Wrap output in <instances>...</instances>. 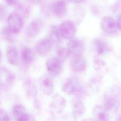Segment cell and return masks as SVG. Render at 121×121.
<instances>
[{"label": "cell", "instance_id": "obj_19", "mask_svg": "<svg viewBox=\"0 0 121 121\" xmlns=\"http://www.w3.org/2000/svg\"><path fill=\"white\" fill-rule=\"evenodd\" d=\"M85 106L80 100L74 101L72 104V113L73 117H79L82 116L85 112Z\"/></svg>", "mask_w": 121, "mask_h": 121}, {"label": "cell", "instance_id": "obj_25", "mask_svg": "<svg viewBox=\"0 0 121 121\" xmlns=\"http://www.w3.org/2000/svg\"><path fill=\"white\" fill-rule=\"evenodd\" d=\"M111 10L113 14L118 17L121 15V2L117 1L111 7Z\"/></svg>", "mask_w": 121, "mask_h": 121}, {"label": "cell", "instance_id": "obj_31", "mask_svg": "<svg viewBox=\"0 0 121 121\" xmlns=\"http://www.w3.org/2000/svg\"><path fill=\"white\" fill-rule=\"evenodd\" d=\"M29 0L33 4H39L43 0Z\"/></svg>", "mask_w": 121, "mask_h": 121}, {"label": "cell", "instance_id": "obj_9", "mask_svg": "<svg viewBox=\"0 0 121 121\" xmlns=\"http://www.w3.org/2000/svg\"><path fill=\"white\" fill-rule=\"evenodd\" d=\"M86 67V63L85 59L81 55L74 56L71 60L70 67L71 69L76 72H83Z\"/></svg>", "mask_w": 121, "mask_h": 121}, {"label": "cell", "instance_id": "obj_16", "mask_svg": "<svg viewBox=\"0 0 121 121\" xmlns=\"http://www.w3.org/2000/svg\"><path fill=\"white\" fill-rule=\"evenodd\" d=\"M43 23L40 19H36L32 21L27 27V34L30 37H35L40 31Z\"/></svg>", "mask_w": 121, "mask_h": 121}, {"label": "cell", "instance_id": "obj_34", "mask_svg": "<svg viewBox=\"0 0 121 121\" xmlns=\"http://www.w3.org/2000/svg\"><path fill=\"white\" fill-rule=\"evenodd\" d=\"M65 0L66 2H71V1H72V0Z\"/></svg>", "mask_w": 121, "mask_h": 121}, {"label": "cell", "instance_id": "obj_21", "mask_svg": "<svg viewBox=\"0 0 121 121\" xmlns=\"http://www.w3.org/2000/svg\"><path fill=\"white\" fill-rule=\"evenodd\" d=\"M21 59L26 64H31L34 60V55L30 48L24 46L21 51Z\"/></svg>", "mask_w": 121, "mask_h": 121}, {"label": "cell", "instance_id": "obj_33", "mask_svg": "<svg viewBox=\"0 0 121 121\" xmlns=\"http://www.w3.org/2000/svg\"><path fill=\"white\" fill-rule=\"evenodd\" d=\"M2 52L0 49V62L1 60V59H2Z\"/></svg>", "mask_w": 121, "mask_h": 121}, {"label": "cell", "instance_id": "obj_17", "mask_svg": "<svg viewBox=\"0 0 121 121\" xmlns=\"http://www.w3.org/2000/svg\"><path fill=\"white\" fill-rule=\"evenodd\" d=\"M94 43L96 51L100 55L107 54L111 51V46L107 42L101 39H95Z\"/></svg>", "mask_w": 121, "mask_h": 121}, {"label": "cell", "instance_id": "obj_24", "mask_svg": "<svg viewBox=\"0 0 121 121\" xmlns=\"http://www.w3.org/2000/svg\"><path fill=\"white\" fill-rule=\"evenodd\" d=\"M15 12L20 15L23 18L26 17L28 15V9L26 7L19 4H18L16 6Z\"/></svg>", "mask_w": 121, "mask_h": 121}, {"label": "cell", "instance_id": "obj_18", "mask_svg": "<svg viewBox=\"0 0 121 121\" xmlns=\"http://www.w3.org/2000/svg\"><path fill=\"white\" fill-rule=\"evenodd\" d=\"M40 87L43 92L47 95L52 94L54 90L53 84L52 80L47 77H43L40 82Z\"/></svg>", "mask_w": 121, "mask_h": 121}, {"label": "cell", "instance_id": "obj_5", "mask_svg": "<svg viewBox=\"0 0 121 121\" xmlns=\"http://www.w3.org/2000/svg\"><path fill=\"white\" fill-rule=\"evenodd\" d=\"M45 65L47 71L54 76L60 75L62 71V62L57 57L48 58L46 61Z\"/></svg>", "mask_w": 121, "mask_h": 121}, {"label": "cell", "instance_id": "obj_12", "mask_svg": "<svg viewBox=\"0 0 121 121\" xmlns=\"http://www.w3.org/2000/svg\"><path fill=\"white\" fill-rule=\"evenodd\" d=\"M52 44L48 38L41 39L35 45L36 52L41 56H45L50 52Z\"/></svg>", "mask_w": 121, "mask_h": 121}, {"label": "cell", "instance_id": "obj_28", "mask_svg": "<svg viewBox=\"0 0 121 121\" xmlns=\"http://www.w3.org/2000/svg\"><path fill=\"white\" fill-rule=\"evenodd\" d=\"M19 0H6L7 5L9 6H15L18 4Z\"/></svg>", "mask_w": 121, "mask_h": 121}, {"label": "cell", "instance_id": "obj_29", "mask_svg": "<svg viewBox=\"0 0 121 121\" xmlns=\"http://www.w3.org/2000/svg\"><path fill=\"white\" fill-rule=\"evenodd\" d=\"M117 113V116L118 120H121V104L119 105L116 110L115 111Z\"/></svg>", "mask_w": 121, "mask_h": 121}, {"label": "cell", "instance_id": "obj_35", "mask_svg": "<svg viewBox=\"0 0 121 121\" xmlns=\"http://www.w3.org/2000/svg\"><path fill=\"white\" fill-rule=\"evenodd\" d=\"M118 1H120L121 2V0H118Z\"/></svg>", "mask_w": 121, "mask_h": 121}, {"label": "cell", "instance_id": "obj_26", "mask_svg": "<svg viewBox=\"0 0 121 121\" xmlns=\"http://www.w3.org/2000/svg\"><path fill=\"white\" fill-rule=\"evenodd\" d=\"M9 120H10V119L8 113L4 110H0V121Z\"/></svg>", "mask_w": 121, "mask_h": 121}, {"label": "cell", "instance_id": "obj_6", "mask_svg": "<svg viewBox=\"0 0 121 121\" xmlns=\"http://www.w3.org/2000/svg\"><path fill=\"white\" fill-rule=\"evenodd\" d=\"M50 10L56 17L61 18L64 17L67 11L66 2L64 0H56L51 4Z\"/></svg>", "mask_w": 121, "mask_h": 121}, {"label": "cell", "instance_id": "obj_1", "mask_svg": "<svg viewBox=\"0 0 121 121\" xmlns=\"http://www.w3.org/2000/svg\"><path fill=\"white\" fill-rule=\"evenodd\" d=\"M121 89L113 86L106 91L103 97V106L108 112H114L121 104Z\"/></svg>", "mask_w": 121, "mask_h": 121}, {"label": "cell", "instance_id": "obj_15", "mask_svg": "<svg viewBox=\"0 0 121 121\" xmlns=\"http://www.w3.org/2000/svg\"><path fill=\"white\" fill-rule=\"evenodd\" d=\"M6 56L9 63L12 65H17L19 62V55L17 49L14 46L8 47L6 52Z\"/></svg>", "mask_w": 121, "mask_h": 121}, {"label": "cell", "instance_id": "obj_32", "mask_svg": "<svg viewBox=\"0 0 121 121\" xmlns=\"http://www.w3.org/2000/svg\"><path fill=\"white\" fill-rule=\"evenodd\" d=\"M85 0H72V1H73L74 3L77 4H79L83 1H84Z\"/></svg>", "mask_w": 121, "mask_h": 121}, {"label": "cell", "instance_id": "obj_13", "mask_svg": "<svg viewBox=\"0 0 121 121\" xmlns=\"http://www.w3.org/2000/svg\"><path fill=\"white\" fill-rule=\"evenodd\" d=\"M66 105V101L59 94L55 95L51 103V107L57 113H61Z\"/></svg>", "mask_w": 121, "mask_h": 121}, {"label": "cell", "instance_id": "obj_8", "mask_svg": "<svg viewBox=\"0 0 121 121\" xmlns=\"http://www.w3.org/2000/svg\"><path fill=\"white\" fill-rule=\"evenodd\" d=\"M15 81L14 74L5 67H0V85L3 87L11 86Z\"/></svg>", "mask_w": 121, "mask_h": 121}, {"label": "cell", "instance_id": "obj_23", "mask_svg": "<svg viewBox=\"0 0 121 121\" xmlns=\"http://www.w3.org/2000/svg\"><path fill=\"white\" fill-rule=\"evenodd\" d=\"M69 54L70 52L67 48H60L57 52V58L62 62L68 59Z\"/></svg>", "mask_w": 121, "mask_h": 121}, {"label": "cell", "instance_id": "obj_7", "mask_svg": "<svg viewBox=\"0 0 121 121\" xmlns=\"http://www.w3.org/2000/svg\"><path fill=\"white\" fill-rule=\"evenodd\" d=\"M67 49L70 53L74 56L81 55L85 49L83 42L78 38H71L69 39L67 43Z\"/></svg>", "mask_w": 121, "mask_h": 121}, {"label": "cell", "instance_id": "obj_11", "mask_svg": "<svg viewBox=\"0 0 121 121\" xmlns=\"http://www.w3.org/2000/svg\"><path fill=\"white\" fill-rule=\"evenodd\" d=\"M103 30L108 34H113L116 31V22L112 17L106 16L103 17L101 22Z\"/></svg>", "mask_w": 121, "mask_h": 121}, {"label": "cell", "instance_id": "obj_30", "mask_svg": "<svg viewBox=\"0 0 121 121\" xmlns=\"http://www.w3.org/2000/svg\"><path fill=\"white\" fill-rule=\"evenodd\" d=\"M116 25L117 28L121 31V15L118 17V19L116 21Z\"/></svg>", "mask_w": 121, "mask_h": 121}, {"label": "cell", "instance_id": "obj_10", "mask_svg": "<svg viewBox=\"0 0 121 121\" xmlns=\"http://www.w3.org/2000/svg\"><path fill=\"white\" fill-rule=\"evenodd\" d=\"M12 113L17 121H26L30 120V115L26 112L25 108L21 104L14 105L12 108Z\"/></svg>", "mask_w": 121, "mask_h": 121}, {"label": "cell", "instance_id": "obj_4", "mask_svg": "<svg viewBox=\"0 0 121 121\" xmlns=\"http://www.w3.org/2000/svg\"><path fill=\"white\" fill-rule=\"evenodd\" d=\"M58 30L61 37L66 40H69L75 35L76 27L72 21L66 20L60 24L58 27Z\"/></svg>", "mask_w": 121, "mask_h": 121}, {"label": "cell", "instance_id": "obj_22", "mask_svg": "<svg viewBox=\"0 0 121 121\" xmlns=\"http://www.w3.org/2000/svg\"><path fill=\"white\" fill-rule=\"evenodd\" d=\"M94 68L99 74H104L108 71V67L106 62L102 59L95 57L93 60Z\"/></svg>", "mask_w": 121, "mask_h": 121}, {"label": "cell", "instance_id": "obj_2", "mask_svg": "<svg viewBox=\"0 0 121 121\" xmlns=\"http://www.w3.org/2000/svg\"><path fill=\"white\" fill-rule=\"evenodd\" d=\"M62 91L69 95H81L85 92L84 86L78 77L72 76L64 83L62 86Z\"/></svg>", "mask_w": 121, "mask_h": 121}, {"label": "cell", "instance_id": "obj_3", "mask_svg": "<svg viewBox=\"0 0 121 121\" xmlns=\"http://www.w3.org/2000/svg\"><path fill=\"white\" fill-rule=\"evenodd\" d=\"M8 28L12 34H17L23 26V18L18 13L14 12L8 17Z\"/></svg>", "mask_w": 121, "mask_h": 121}, {"label": "cell", "instance_id": "obj_27", "mask_svg": "<svg viewBox=\"0 0 121 121\" xmlns=\"http://www.w3.org/2000/svg\"><path fill=\"white\" fill-rule=\"evenodd\" d=\"M6 14V11L5 8L2 6H0V20H3Z\"/></svg>", "mask_w": 121, "mask_h": 121}, {"label": "cell", "instance_id": "obj_14", "mask_svg": "<svg viewBox=\"0 0 121 121\" xmlns=\"http://www.w3.org/2000/svg\"><path fill=\"white\" fill-rule=\"evenodd\" d=\"M92 116L97 121H109L110 120L108 111L103 106L97 105L92 111Z\"/></svg>", "mask_w": 121, "mask_h": 121}, {"label": "cell", "instance_id": "obj_20", "mask_svg": "<svg viewBox=\"0 0 121 121\" xmlns=\"http://www.w3.org/2000/svg\"><path fill=\"white\" fill-rule=\"evenodd\" d=\"M58 28L56 25H52L49 29V39L52 44L58 45L60 42Z\"/></svg>", "mask_w": 121, "mask_h": 121}]
</instances>
